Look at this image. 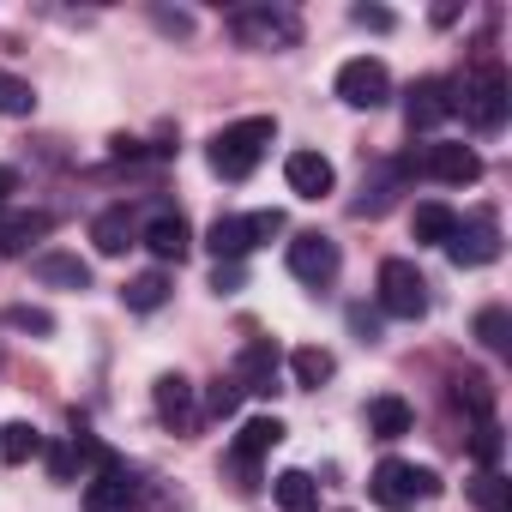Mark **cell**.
I'll use <instances>...</instances> for the list:
<instances>
[{"mask_svg": "<svg viewBox=\"0 0 512 512\" xmlns=\"http://www.w3.org/2000/svg\"><path fill=\"white\" fill-rule=\"evenodd\" d=\"M43 452H49V476L55 482H73L79 476V440L73 446H43Z\"/></svg>", "mask_w": 512, "mask_h": 512, "instance_id": "cell-34", "label": "cell"}, {"mask_svg": "<svg viewBox=\"0 0 512 512\" xmlns=\"http://www.w3.org/2000/svg\"><path fill=\"white\" fill-rule=\"evenodd\" d=\"M85 512H133V476L103 446H97V476L85 482Z\"/></svg>", "mask_w": 512, "mask_h": 512, "instance_id": "cell-9", "label": "cell"}, {"mask_svg": "<svg viewBox=\"0 0 512 512\" xmlns=\"http://www.w3.org/2000/svg\"><path fill=\"white\" fill-rule=\"evenodd\" d=\"M410 229H416V241L446 247V241H452V229H458V217H452L446 205H434V199H428V205H416V211H410Z\"/></svg>", "mask_w": 512, "mask_h": 512, "instance_id": "cell-24", "label": "cell"}, {"mask_svg": "<svg viewBox=\"0 0 512 512\" xmlns=\"http://www.w3.org/2000/svg\"><path fill=\"white\" fill-rule=\"evenodd\" d=\"M380 308L392 320H422L428 314V278L410 260H386L380 266Z\"/></svg>", "mask_w": 512, "mask_h": 512, "instance_id": "cell-5", "label": "cell"}, {"mask_svg": "<svg viewBox=\"0 0 512 512\" xmlns=\"http://www.w3.org/2000/svg\"><path fill=\"white\" fill-rule=\"evenodd\" d=\"M422 175L428 181H446V187H470L476 175H482V157L470 151V145H458V139H434V145H422Z\"/></svg>", "mask_w": 512, "mask_h": 512, "instance_id": "cell-8", "label": "cell"}, {"mask_svg": "<svg viewBox=\"0 0 512 512\" xmlns=\"http://www.w3.org/2000/svg\"><path fill=\"white\" fill-rule=\"evenodd\" d=\"M211 290H217V296L241 290V266H217V272H211Z\"/></svg>", "mask_w": 512, "mask_h": 512, "instance_id": "cell-38", "label": "cell"}, {"mask_svg": "<svg viewBox=\"0 0 512 512\" xmlns=\"http://www.w3.org/2000/svg\"><path fill=\"white\" fill-rule=\"evenodd\" d=\"M350 19H356V25H368V31H392V13H380V7H356Z\"/></svg>", "mask_w": 512, "mask_h": 512, "instance_id": "cell-37", "label": "cell"}, {"mask_svg": "<svg viewBox=\"0 0 512 512\" xmlns=\"http://www.w3.org/2000/svg\"><path fill=\"white\" fill-rule=\"evenodd\" d=\"M446 115H452V85H446V79H416V85H410V103H404L410 133H434Z\"/></svg>", "mask_w": 512, "mask_h": 512, "instance_id": "cell-12", "label": "cell"}, {"mask_svg": "<svg viewBox=\"0 0 512 512\" xmlns=\"http://www.w3.org/2000/svg\"><path fill=\"white\" fill-rule=\"evenodd\" d=\"M151 404H157V416H163L175 434H181V428H193V416H199V404H193V380H187V374H157Z\"/></svg>", "mask_w": 512, "mask_h": 512, "instance_id": "cell-14", "label": "cell"}, {"mask_svg": "<svg viewBox=\"0 0 512 512\" xmlns=\"http://www.w3.org/2000/svg\"><path fill=\"white\" fill-rule=\"evenodd\" d=\"M446 260H452L458 272L494 266V260H500V223H494L488 211H476L470 223H458V229H452V241H446Z\"/></svg>", "mask_w": 512, "mask_h": 512, "instance_id": "cell-6", "label": "cell"}, {"mask_svg": "<svg viewBox=\"0 0 512 512\" xmlns=\"http://www.w3.org/2000/svg\"><path fill=\"white\" fill-rule=\"evenodd\" d=\"M350 326H356V338H362V344H374V338H380V320H374L368 308H350Z\"/></svg>", "mask_w": 512, "mask_h": 512, "instance_id": "cell-36", "label": "cell"}, {"mask_svg": "<svg viewBox=\"0 0 512 512\" xmlns=\"http://www.w3.org/2000/svg\"><path fill=\"white\" fill-rule=\"evenodd\" d=\"M272 494H278L284 512H320V482H314L308 470H284V476L272 482Z\"/></svg>", "mask_w": 512, "mask_h": 512, "instance_id": "cell-23", "label": "cell"}, {"mask_svg": "<svg viewBox=\"0 0 512 512\" xmlns=\"http://www.w3.org/2000/svg\"><path fill=\"white\" fill-rule=\"evenodd\" d=\"M368 494H374V506H386V512H410L416 500H434V494H440V476L422 470V464H404V458H380L374 476H368Z\"/></svg>", "mask_w": 512, "mask_h": 512, "instance_id": "cell-3", "label": "cell"}, {"mask_svg": "<svg viewBox=\"0 0 512 512\" xmlns=\"http://www.w3.org/2000/svg\"><path fill=\"white\" fill-rule=\"evenodd\" d=\"M470 500H476L482 512H512V500H506V476H500V470H482V476L470 482Z\"/></svg>", "mask_w": 512, "mask_h": 512, "instance_id": "cell-27", "label": "cell"}, {"mask_svg": "<svg viewBox=\"0 0 512 512\" xmlns=\"http://www.w3.org/2000/svg\"><path fill=\"white\" fill-rule=\"evenodd\" d=\"M278 368H284L278 344H272V338H253V344L235 356V374H229V380H235L241 392H253V398H272V392H278Z\"/></svg>", "mask_w": 512, "mask_h": 512, "instance_id": "cell-11", "label": "cell"}, {"mask_svg": "<svg viewBox=\"0 0 512 512\" xmlns=\"http://www.w3.org/2000/svg\"><path fill=\"white\" fill-rule=\"evenodd\" d=\"M278 139V121L272 115H247V121H229L223 133H211V169L223 181H247L253 169H260V157L272 151Z\"/></svg>", "mask_w": 512, "mask_h": 512, "instance_id": "cell-1", "label": "cell"}, {"mask_svg": "<svg viewBox=\"0 0 512 512\" xmlns=\"http://www.w3.org/2000/svg\"><path fill=\"white\" fill-rule=\"evenodd\" d=\"M7 326H13V332H55V314H43V308H25V302H19V308H7Z\"/></svg>", "mask_w": 512, "mask_h": 512, "instance_id": "cell-33", "label": "cell"}, {"mask_svg": "<svg viewBox=\"0 0 512 512\" xmlns=\"http://www.w3.org/2000/svg\"><path fill=\"white\" fill-rule=\"evenodd\" d=\"M470 458H476L482 470H494V464H500V428H494V422H482V428L470 434Z\"/></svg>", "mask_w": 512, "mask_h": 512, "instance_id": "cell-32", "label": "cell"}, {"mask_svg": "<svg viewBox=\"0 0 512 512\" xmlns=\"http://www.w3.org/2000/svg\"><path fill=\"white\" fill-rule=\"evenodd\" d=\"M229 37L241 49H290L302 37V25H296V13H278V7H241L229 19Z\"/></svg>", "mask_w": 512, "mask_h": 512, "instance_id": "cell-4", "label": "cell"}, {"mask_svg": "<svg viewBox=\"0 0 512 512\" xmlns=\"http://www.w3.org/2000/svg\"><path fill=\"white\" fill-rule=\"evenodd\" d=\"M284 181H290L296 199H326V193L338 187V169H332L320 151H290V157H284Z\"/></svg>", "mask_w": 512, "mask_h": 512, "instance_id": "cell-13", "label": "cell"}, {"mask_svg": "<svg viewBox=\"0 0 512 512\" xmlns=\"http://www.w3.org/2000/svg\"><path fill=\"white\" fill-rule=\"evenodd\" d=\"M464 109V121L476 127V133H500L506 127V109H512V85H506V73L494 67V61H482L464 85H458V97H452V115Z\"/></svg>", "mask_w": 512, "mask_h": 512, "instance_id": "cell-2", "label": "cell"}, {"mask_svg": "<svg viewBox=\"0 0 512 512\" xmlns=\"http://www.w3.org/2000/svg\"><path fill=\"white\" fill-rule=\"evenodd\" d=\"M37 109V91L13 73H0V115H31Z\"/></svg>", "mask_w": 512, "mask_h": 512, "instance_id": "cell-29", "label": "cell"}, {"mask_svg": "<svg viewBox=\"0 0 512 512\" xmlns=\"http://www.w3.org/2000/svg\"><path fill=\"white\" fill-rule=\"evenodd\" d=\"M476 338H482L488 350H506V344H512V320H506V308H482V314H476Z\"/></svg>", "mask_w": 512, "mask_h": 512, "instance_id": "cell-30", "label": "cell"}, {"mask_svg": "<svg viewBox=\"0 0 512 512\" xmlns=\"http://www.w3.org/2000/svg\"><path fill=\"white\" fill-rule=\"evenodd\" d=\"M37 278L55 284V290H85V284H91V266L79 260V253H43V260H37Z\"/></svg>", "mask_w": 512, "mask_h": 512, "instance_id": "cell-21", "label": "cell"}, {"mask_svg": "<svg viewBox=\"0 0 512 512\" xmlns=\"http://www.w3.org/2000/svg\"><path fill=\"white\" fill-rule=\"evenodd\" d=\"M278 440H284V422H278V416H253V422H241V434H235V446H229L235 470H253Z\"/></svg>", "mask_w": 512, "mask_h": 512, "instance_id": "cell-16", "label": "cell"}, {"mask_svg": "<svg viewBox=\"0 0 512 512\" xmlns=\"http://www.w3.org/2000/svg\"><path fill=\"white\" fill-rule=\"evenodd\" d=\"M290 374H296V386H302V392H320V386L338 374V362H332V350H320V344H302V350L290 356Z\"/></svg>", "mask_w": 512, "mask_h": 512, "instance_id": "cell-22", "label": "cell"}, {"mask_svg": "<svg viewBox=\"0 0 512 512\" xmlns=\"http://www.w3.org/2000/svg\"><path fill=\"white\" fill-rule=\"evenodd\" d=\"M91 241H97V253L121 260V253L139 241V235H133V211H127V205H109V211H97V223H91Z\"/></svg>", "mask_w": 512, "mask_h": 512, "instance_id": "cell-19", "label": "cell"}, {"mask_svg": "<svg viewBox=\"0 0 512 512\" xmlns=\"http://www.w3.org/2000/svg\"><path fill=\"white\" fill-rule=\"evenodd\" d=\"M290 278H302V284H332L338 278V241L332 235H320V229H308V235H296L290 241Z\"/></svg>", "mask_w": 512, "mask_h": 512, "instance_id": "cell-10", "label": "cell"}, {"mask_svg": "<svg viewBox=\"0 0 512 512\" xmlns=\"http://www.w3.org/2000/svg\"><path fill=\"white\" fill-rule=\"evenodd\" d=\"M338 97H344L350 109H380V103L392 97V73H386V61H374V55L344 61V67H338Z\"/></svg>", "mask_w": 512, "mask_h": 512, "instance_id": "cell-7", "label": "cell"}, {"mask_svg": "<svg viewBox=\"0 0 512 512\" xmlns=\"http://www.w3.org/2000/svg\"><path fill=\"white\" fill-rule=\"evenodd\" d=\"M452 398H458L464 410H476L482 422H488V410H494V392H488V380H482V374H464V380H452Z\"/></svg>", "mask_w": 512, "mask_h": 512, "instance_id": "cell-28", "label": "cell"}, {"mask_svg": "<svg viewBox=\"0 0 512 512\" xmlns=\"http://www.w3.org/2000/svg\"><path fill=\"white\" fill-rule=\"evenodd\" d=\"M235 404H241V386L223 374V380H211V392H205V416H235Z\"/></svg>", "mask_w": 512, "mask_h": 512, "instance_id": "cell-31", "label": "cell"}, {"mask_svg": "<svg viewBox=\"0 0 512 512\" xmlns=\"http://www.w3.org/2000/svg\"><path fill=\"white\" fill-rule=\"evenodd\" d=\"M157 260L169 266V260H187V247H193V229H187V217L181 211H157L151 223H145V235H139Z\"/></svg>", "mask_w": 512, "mask_h": 512, "instance_id": "cell-15", "label": "cell"}, {"mask_svg": "<svg viewBox=\"0 0 512 512\" xmlns=\"http://www.w3.org/2000/svg\"><path fill=\"white\" fill-rule=\"evenodd\" d=\"M0 458H7V464L43 458V434H37L31 422H7V428H0Z\"/></svg>", "mask_w": 512, "mask_h": 512, "instance_id": "cell-26", "label": "cell"}, {"mask_svg": "<svg viewBox=\"0 0 512 512\" xmlns=\"http://www.w3.org/2000/svg\"><path fill=\"white\" fill-rule=\"evenodd\" d=\"M247 223H253V247L260 241H272V235H284L290 223H284V211H247Z\"/></svg>", "mask_w": 512, "mask_h": 512, "instance_id": "cell-35", "label": "cell"}, {"mask_svg": "<svg viewBox=\"0 0 512 512\" xmlns=\"http://www.w3.org/2000/svg\"><path fill=\"white\" fill-rule=\"evenodd\" d=\"M55 229V211H13V217H0V260H19V253L31 241H43Z\"/></svg>", "mask_w": 512, "mask_h": 512, "instance_id": "cell-17", "label": "cell"}, {"mask_svg": "<svg viewBox=\"0 0 512 512\" xmlns=\"http://www.w3.org/2000/svg\"><path fill=\"white\" fill-rule=\"evenodd\" d=\"M151 19H157V31H175V37H187V31H193V19H187V13H151Z\"/></svg>", "mask_w": 512, "mask_h": 512, "instance_id": "cell-39", "label": "cell"}, {"mask_svg": "<svg viewBox=\"0 0 512 512\" xmlns=\"http://www.w3.org/2000/svg\"><path fill=\"white\" fill-rule=\"evenodd\" d=\"M205 247L217 253V266H235L241 253H253V223H247V217H217V223L205 229Z\"/></svg>", "mask_w": 512, "mask_h": 512, "instance_id": "cell-18", "label": "cell"}, {"mask_svg": "<svg viewBox=\"0 0 512 512\" xmlns=\"http://www.w3.org/2000/svg\"><path fill=\"white\" fill-rule=\"evenodd\" d=\"M121 302H127L133 314H151V308L169 302V278H163V272H139V278L121 284Z\"/></svg>", "mask_w": 512, "mask_h": 512, "instance_id": "cell-25", "label": "cell"}, {"mask_svg": "<svg viewBox=\"0 0 512 512\" xmlns=\"http://www.w3.org/2000/svg\"><path fill=\"white\" fill-rule=\"evenodd\" d=\"M13 187H19V175H13L7 163H0V205H7V193H13Z\"/></svg>", "mask_w": 512, "mask_h": 512, "instance_id": "cell-40", "label": "cell"}, {"mask_svg": "<svg viewBox=\"0 0 512 512\" xmlns=\"http://www.w3.org/2000/svg\"><path fill=\"white\" fill-rule=\"evenodd\" d=\"M410 404L398 398V392H380V398H368V434L374 440H398V434H410Z\"/></svg>", "mask_w": 512, "mask_h": 512, "instance_id": "cell-20", "label": "cell"}]
</instances>
